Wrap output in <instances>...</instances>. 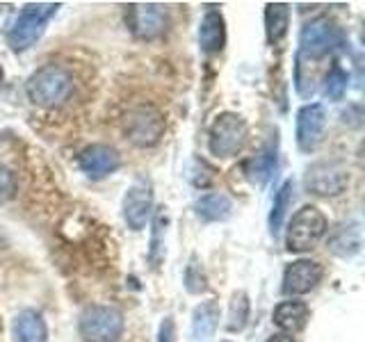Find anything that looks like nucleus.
Listing matches in <instances>:
<instances>
[{"mask_svg":"<svg viewBox=\"0 0 365 342\" xmlns=\"http://www.w3.org/2000/svg\"><path fill=\"white\" fill-rule=\"evenodd\" d=\"M155 342H178V328H176L174 315H165L163 319H160Z\"/></svg>","mask_w":365,"mask_h":342,"instance_id":"c85d7f7f","label":"nucleus"},{"mask_svg":"<svg viewBox=\"0 0 365 342\" xmlns=\"http://www.w3.org/2000/svg\"><path fill=\"white\" fill-rule=\"evenodd\" d=\"M226 46V21L220 9L205 11L199 23V48L205 55L222 53Z\"/></svg>","mask_w":365,"mask_h":342,"instance_id":"f3484780","label":"nucleus"},{"mask_svg":"<svg viewBox=\"0 0 365 342\" xmlns=\"http://www.w3.org/2000/svg\"><path fill=\"white\" fill-rule=\"evenodd\" d=\"M279 167V140L274 137L272 142H267L260 148L256 155H251L249 160H245L242 171L245 178L256 187H265L269 178L274 176V171Z\"/></svg>","mask_w":365,"mask_h":342,"instance_id":"4468645a","label":"nucleus"},{"mask_svg":"<svg viewBox=\"0 0 365 342\" xmlns=\"http://www.w3.org/2000/svg\"><path fill=\"white\" fill-rule=\"evenodd\" d=\"M327 130V108L322 103H306L297 112L294 137L297 146L302 153H313L322 144V137Z\"/></svg>","mask_w":365,"mask_h":342,"instance_id":"f8f14e48","label":"nucleus"},{"mask_svg":"<svg viewBox=\"0 0 365 342\" xmlns=\"http://www.w3.org/2000/svg\"><path fill=\"white\" fill-rule=\"evenodd\" d=\"M308 319H311V308H308L306 301L299 299H285L274 306L272 311V324L285 336H294L304 331Z\"/></svg>","mask_w":365,"mask_h":342,"instance_id":"2eb2a0df","label":"nucleus"},{"mask_svg":"<svg viewBox=\"0 0 365 342\" xmlns=\"http://www.w3.org/2000/svg\"><path fill=\"white\" fill-rule=\"evenodd\" d=\"M233 212V201L224 192H208L194 201V214L205 224L226 222Z\"/></svg>","mask_w":365,"mask_h":342,"instance_id":"aec40b11","label":"nucleus"},{"mask_svg":"<svg viewBox=\"0 0 365 342\" xmlns=\"http://www.w3.org/2000/svg\"><path fill=\"white\" fill-rule=\"evenodd\" d=\"M329 233V219L317 205H302L297 210L288 228H285V249L290 254H306L315 249Z\"/></svg>","mask_w":365,"mask_h":342,"instance_id":"7ed1b4c3","label":"nucleus"},{"mask_svg":"<svg viewBox=\"0 0 365 342\" xmlns=\"http://www.w3.org/2000/svg\"><path fill=\"white\" fill-rule=\"evenodd\" d=\"M78 169L91 180H103L121 169V153L110 144H89L78 153Z\"/></svg>","mask_w":365,"mask_h":342,"instance_id":"ddd939ff","label":"nucleus"},{"mask_svg":"<svg viewBox=\"0 0 365 342\" xmlns=\"http://www.w3.org/2000/svg\"><path fill=\"white\" fill-rule=\"evenodd\" d=\"M220 319H222L220 301H215V299L201 301L192 311V322H190L192 340L194 342H203V340L212 338L217 333V328H220Z\"/></svg>","mask_w":365,"mask_h":342,"instance_id":"6ab92c4d","label":"nucleus"},{"mask_svg":"<svg viewBox=\"0 0 365 342\" xmlns=\"http://www.w3.org/2000/svg\"><path fill=\"white\" fill-rule=\"evenodd\" d=\"M251 317V299L245 290H237L228 304V317H226V331L228 333H242Z\"/></svg>","mask_w":365,"mask_h":342,"instance_id":"b1692460","label":"nucleus"},{"mask_svg":"<svg viewBox=\"0 0 365 342\" xmlns=\"http://www.w3.org/2000/svg\"><path fill=\"white\" fill-rule=\"evenodd\" d=\"M267 342H294L292 336H285V333H274Z\"/></svg>","mask_w":365,"mask_h":342,"instance_id":"c756f323","label":"nucleus"},{"mask_svg":"<svg viewBox=\"0 0 365 342\" xmlns=\"http://www.w3.org/2000/svg\"><path fill=\"white\" fill-rule=\"evenodd\" d=\"M76 78L62 64H43L26 80V96L37 108H60L73 96Z\"/></svg>","mask_w":365,"mask_h":342,"instance_id":"f257e3e1","label":"nucleus"},{"mask_svg":"<svg viewBox=\"0 0 365 342\" xmlns=\"http://www.w3.org/2000/svg\"><path fill=\"white\" fill-rule=\"evenodd\" d=\"M123 23L135 39L153 41L169 28V11L160 3H130L123 7Z\"/></svg>","mask_w":365,"mask_h":342,"instance_id":"6e6552de","label":"nucleus"},{"mask_svg":"<svg viewBox=\"0 0 365 342\" xmlns=\"http://www.w3.org/2000/svg\"><path fill=\"white\" fill-rule=\"evenodd\" d=\"M182 285L190 294H203L208 290V274L203 269V262L199 256H192L185 265V274H182Z\"/></svg>","mask_w":365,"mask_h":342,"instance_id":"bb28decb","label":"nucleus"},{"mask_svg":"<svg viewBox=\"0 0 365 342\" xmlns=\"http://www.w3.org/2000/svg\"><path fill=\"white\" fill-rule=\"evenodd\" d=\"M329 251L338 258H354L363 249V226L361 222H345L329 233Z\"/></svg>","mask_w":365,"mask_h":342,"instance_id":"dca6fc26","label":"nucleus"},{"mask_svg":"<svg viewBox=\"0 0 365 342\" xmlns=\"http://www.w3.org/2000/svg\"><path fill=\"white\" fill-rule=\"evenodd\" d=\"M19 192V180L16 174L11 169H7L5 165H0V203L11 201Z\"/></svg>","mask_w":365,"mask_h":342,"instance_id":"cd10ccee","label":"nucleus"},{"mask_svg":"<svg viewBox=\"0 0 365 342\" xmlns=\"http://www.w3.org/2000/svg\"><path fill=\"white\" fill-rule=\"evenodd\" d=\"M249 140V123L237 112H220L208 128V151L220 157H235Z\"/></svg>","mask_w":365,"mask_h":342,"instance_id":"423d86ee","label":"nucleus"},{"mask_svg":"<svg viewBox=\"0 0 365 342\" xmlns=\"http://www.w3.org/2000/svg\"><path fill=\"white\" fill-rule=\"evenodd\" d=\"M155 212V199H153V185L151 180L140 176L133 180V185L125 190L121 201V214L123 222L130 231H144L151 224V217Z\"/></svg>","mask_w":365,"mask_h":342,"instance_id":"9d476101","label":"nucleus"},{"mask_svg":"<svg viewBox=\"0 0 365 342\" xmlns=\"http://www.w3.org/2000/svg\"><path fill=\"white\" fill-rule=\"evenodd\" d=\"M60 3H26L5 32V41L14 53H23L37 43L53 16L60 11Z\"/></svg>","mask_w":365,"mask_h":342,"instance_id":"f03ea898","label":"nucleus"},{"mask_svg":"<svg viewBox=\"0 0 365 342\" xmlns=\"http://www.w3.org/2000/svg\"><path fill=\"white\" fill-rule=\"evenodd\" d=\"M125 331V317L117 306L89 304L78 315V333L83 342H119Z\"/></svg>","mask_w":365,"mask_h":342,"instance_id":"20e7f679","label":"nucleus"},{"mask_svg":"<svg viewBox=\"0 0 365 342\" xmlns=\"http://www.w3.org/2000/svg\"><path fill=\"white\" fill-rule=\"evenodd\" d=\"M187 180L197 190H210L217 182V169L203 157H192L187 162Z\"/></svg>","mask_w":365,"mask_h":342,"instance_id":"a878e982","label":"nucleus"},{"mask_svg":"<svg viewBox=\"0 0 365 342\" xmlns=\"http://www.w3.org/2000/svg\"><path fill=\"white\" fill-rule=\"evenodd\" d=\"M304 187L313 197H340L349 187V171L336 160H319V162H313L306 169Z\"/></svg>","mask_w":365,"mask_h":342,"instance_id":"1a4fd4ad","label":"nucleus"},{"mask_svg":"<svg viewBox=\"0 0 365 342\" xmlns=\"http://www.w3.org/2000/svg\"><path fill=\"white\" fill-rule=\"evenodd\" d=\"M167 130V119L155 105L142 103L133 110H128L123 119V133L125 140H130L140 148H153L163 142Z\"/></svg>","mask_w":365,"mask_h":342,"instance_id":"0eeeda50","label":"nucleus"},{"mask_svg":"<svg viewBox=\"0 0 365 342\" xmlns=\"http://www.w3.org/2000/svg\"><path fill=\"white\" fill-rule=\"evenodd\" d=\"M220 342H233V340H220Z\"/></svg>","mask_w":365,"mask_h":342,"instance_id":"2f4dec72","label":"nucleus"},{"mask_svg":"<svg viewBox=\"0 0 365 342\" xmlns=\"http://www.w3.org/2000/svg\"><path fill=\"white\" fill-rule=\"evenodd\" d=\"M11 338L14 342H48V324L39 311L26 308L11 322Z\"/></svg>","mask_w":365,"mask_h":342,"instance_id":"a211bd4d","label":"nucleus"},{"mask_svg":"<svg viewBox=\"0 0 365 342\" xmlns=\"http://www.w3.org/2000/svg\"><path fill=\"white\" fill-rule=\"evenodd\" d=\"M324 279V265L313 258H297L292 260L283 271V285L281 292L288 294L290 299L294 296H304L313 292Z\"/></svg>","mask_w":365,"mask_h":342,"instance_id":"9b49d317","label":"nucleus"},{"mask_svg":"<svg viewBox=\"0 0 365 342\" xmlns=\"http://www.w3.org/2000/svg\"><path fill=\"white\" fill-rule=\"evenodd\" d=\"M292 199H294V182L292 180H285L283 185L277 190L274 194V201H272V210H269V217H267V224H269V233L272 237L277 239L281 228L285 224V217H288V210L292 205Z\"/></svg>","mask_w":365,"mask_h":342,"instance_id":"5701e85b","label":"nucleus"},{"mask_svg":"<svg viewBox=\"0 0 365 342\" xmlns=\"http://www.w3.org/2000/svg\"><path fill=\"white\" fill-rule=\"evenodd\" d=\"M290 30V5L267 3L265 5V37L269 46H279Z\"/></svg>","mask_w":365,"mask_h":342,"instance_id":"4be33fe9","label":"nucleus"},{"mask_svg":"<svg viewBox=\"0 0 365 342\" xmlns=\"http://www.w3.org/2000/svg\"><path fill=\"white\" fill-rule=\"evenodd\" d=\"M349 87V73L342 68L340 62H331L329 71L324 73V83H322V91L329 100H342L347 94Z\"/></svg>","mask_w":365,"mask_h":342,"instance_id":"393cba45","label":"nucleus"},{"mask_svg":"<svg viewBox=\"0 0 365 342\" xmlns=\"http://www.w3.org/2000/svg\"><path fill=\"white\" fill-rule=\"evenodd\" d=\"M342 43H345V37H342L338 23L331 16H315L306 21L299 30V51H297V55L308 62L324 60L331 53H336Z\"/></svg>","mask_w":365,"mask_h":342,"instance_id":"39448f33","label":"nucleus"},{"mask_svg":"<svg viewBox=\"0 0 365 342\" xmlns=\"http://www.w3.org/2000/svg\"><path fill=\"white\" fill-rule=\"evenodd\" d=\"M167 231H169V212L163 205L151 217V239H148V262L153 269L163 267L167 258Z\"/></svg>","mask_w":365,"mask_h":342,"instance_id":"412c9836","label":"nucleus"},{"mask_svg":"<svg viewBox=\"0 0 365 342\" xmlns=\"http://www.w3.org/2000/svg\"><path fill=\"white\" fill-rule=\"evenodd\" d=\"M3 83H5V71H3V66H0V89H3Z\"/></svg>","mask_w":365,"mask_h":342,"instance_id":"7c9ffc66","label":"nucleus"}]
</instances>
